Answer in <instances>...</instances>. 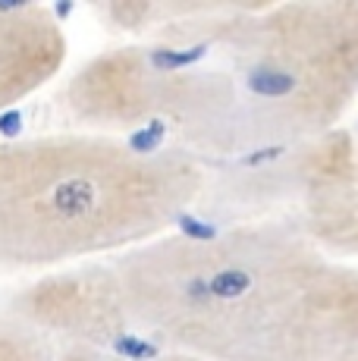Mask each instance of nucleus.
I'll return each instance as SVG.
<instances>
[{"label": "nucleus", "mask_w": 358, "mask_h": 361, "mask_svg": "<svg viewBox=\"0 0 358 361\" xmlns=\"http://www.w3.org/2000/svg\"><path fill=\"white\" fill-rule=\"evenodd\" d=\"M358 104V0H189L163 29L88 57L60 88L79 129L157 132L204 166L342 129Z\"/></svg>", "instance_id": "1"}, {"label": "nucleus", "mask_w": 358, "mask_h": 361, "mask_svg": "<svg viewBox=\"0 0 358 361\" xmlns=\"http://www.w3.org/2000/svg\"><path fill=\"white\" fill-rule=\"evenodd\" d=\"M110 264L157 349L202 361H340L358 352V261L292 226L176 230Z\"/></svg>", "instance_id": "2"}, {"label": "nucleus", "mask_w": 358, "mask_h": 361, "mask_svg": "<svg viewBox=\"0 0 358 361\" xmlns=\"http://www.w3.org/2000/svg\"><path fill=\"white\" fill-rule=\"evenodd\" d=\"M208 166L176 148L70 129L0 142V270L113 261L198 211Z\"/></svg>", "instance_id": "3"}, {"label": "nucleus", "mask_w": 358, "mask_h": 361, "mask_svg": "<svg viewBox=\"0 0 358 361\" xmlns=\"http://www.w3.org/2000/svg\"><path fill=\"white\" fill-rule=\"evenodd\" d=\"M4 311L51 345H85L129 361L157 352L129 314L110 261L38 274L10 295Z\"/></svg>", "instance_id": "4"}, {"label": "nucleus", "mask_w": 358, "mask_h": 361, "mask_svg": "<svg viewBox=\"0 0 358 361\" xmlns=\"http://www.w3.org/2000/svg\"><path fill=\"white\" fill-rule=\"evenodd\" d=\"M70 38L44 4H0V114L47 88L66 66Z\"/></svg>", "instance_id": "5"}, {"label": "nucleus", "mask_w": 358, "mask_h": 361, "mask_svg": "<svg viewBox=\"0 0 358 361\" xmlns=\"http://www.w3.org/2000/svg\"><path fill=\"white\" fill-rule=\"evenodd\" d=\"M321 245L330 248L333 255L358 261V151H355V170H352L349 192H346V198H342L336 217L330 220V226L323 230Z\"/></svg>", "instance_id": "6"}, {"label": "nucleus", "mask_w": 358, "mask_h": 361, "mask_svg": "<svg viewBox=\"0 0 358 361\" xmlns=\"http://www.w3.org/2000/svg\"><path fill=\"white\" fill-rule=\"evenodd\" d=\"M54 361H129V358L98 352V349H85V345H54Z\"/></svg>", "instance_id": "7"}, {"label": "nucleus", "mask_w": 358, "mask_h": 361, "mask_svg": "<svg viewBox=\"0 0 358 361\" xmlns=\"http://www.w3.org/2000/svg\"><path fill=\"white\" fill-rule=\"evenodd\" d=\"M142 361H202V358L183 355V352H170V349H157L154 355H148V358H142Z\"/></svg>", "instance_id": "8"}, {"label": "nucleus", "mask_w": 358, "mask_h": 361, "mask_svg": "<svg viewBox=\"0 0 358 361\" xmlns=\"http://www.w3.org/2000/svg\"><path fill=\"white\" fill-rule=\"evenodd\" d=\"M340 361H358V352H355V355H346V358H340Z\"/></svg>", "instance_id": "9"}]
</instances>
